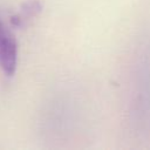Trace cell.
I'll use <instances>...</instances> for the list:
<instances>
[{
	"instance_id": "1",
	"label": "cell",
	"mask_w": 150,
	"mask_h": 150,
	"mask_svg": "<svg viewBox=\"0 0 150 150\" xmlns=\"http://www.w3.org/2000/svg\"><path fill=\"white\" fill-rule=\"evenodd\" d=\"M18 64V45L12 33L0 21V68L12 76Z\"/></svg>"
},
{
	"instance_id": "2",
	"label": "cell",
	"mask_w": 150,
	"mask_h": 150,
	"mask_svg": "<svg viewBox=\"0 0 150 150\" xmlns=\"http://www.w3.org/2000/svg\"><path fill=\"white\" fill-rule=\"evenodd\" d=\"M41 11V4L38 0H30L22 5L21 11L12 18V23L15 26H21L26 21L34 18Z\"/></svg>"
}]
</instances>
